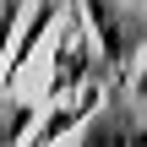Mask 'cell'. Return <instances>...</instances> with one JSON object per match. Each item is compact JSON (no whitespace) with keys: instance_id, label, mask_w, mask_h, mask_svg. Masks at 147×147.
I'll list each match as a JSON object with an SVG mask.
<instances>
[{"instance_id":"cell-4","label":"cell","mask_w":147,"mask_h":147,"mask_svg":"<svg viewBox=\"0 0 147 147\" xmlns=\"http://www.w3.org/2000/svg\"><path fill=\"white\" fill-rule=\"evenodd\" d=\"M131 93H136V98H147V55H142V65L131 71Z\"/></svg>"},{"instance_id":"cell-1","label":"cell","mask_w":147,"mask_h":147,"mask_svg":"<svg viewBox=\"0 0 147 147\" xmlns=\"http://www.w3.org/2000/svg\"><path fill=\"white\" fill-rule=\"evenodd\" d=\"M49 65H55V71H49V98H60V93H76V87L98 82L93 38H87V27H82V22H71V27L60 33V44H55V60H49Z\"/></svg>"},{"instance_id":"cell-2","label":"cell","mask_w":147,"mask_h":147,"mask_svg":"<svg viewBox=\"0 0 147 147\" xmlns=\"http://www.w3.org/2000/svg\"><path fill=\"white\" fill-rule=\"evenodd\" d=\"M55 16H60V0H38V5L27 11V22H22V38H16V44H11V55H5V82H16V76L27 71V60H33V49L49 38ZM5 82H0V87H5Z\"/></svg>"},{"instance_id":"cell-3","label":"cell","mask_w":147,"mask_h":147,"mask_svg":"<svg viewBox=\"0 0 147 147\" xmlns=\"http://www.w3.org/2000/svg\"><path fill=\"white\" fill-rule=\"evenodd\" d=\"M33 120H38V109H33V104H22V98H11V93H0V147H16L27 131H33Z\"/></svg>"}]
</instances>
